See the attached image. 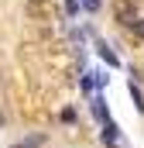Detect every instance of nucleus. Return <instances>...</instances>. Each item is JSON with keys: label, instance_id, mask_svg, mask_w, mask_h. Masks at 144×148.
Wrapping results in <instances>:
<instances>
[{"label": "nucleus", "instance_id": "9b49d317", "mask_svg": "<svg viewBox=\"0 0 144 148\" xmlns=\"http://www.w3.org/2000/svg\"><path fill=\"white\" fill-rule=\"evenodd\" d=\"M10 148H24V145H10Z\"/></svg>", "mask_w": 144, "mask_h": 148}, {"label": "nucleus", "instance_id": "39448f33", "mask_svg": "<svg viewBox=\"0 0 144 148\" xmlns=\"http://www.w3.org/2000/svg\"><path fill=\"white\" fill-rule=\"evenodd\" d=\"M79 7H82L86 14H96V10L103 7V0H79Z\"/></svg>", "mask_w": 144, "mask_h": 148}, {"label": "nucleus", "instance_id": "1a4fd4ad", "mask_svg": "<svg viewBox=\"0 0 144 148\" xmlns=\"http://www.w3.org/2000/svg\"><path fill=\"white\" fill-rule=\"evenodd\" d=\"M79 10H82V7H79V0H65V14H69V17H75Z\"/></svg>", "mask_w": 144, "mask_h": 148}, {"label": "nucleus", "instance_id": "0eeeda50", "mask_svg": "<svg viewBox=\"0 0 144 148\" xmlns=\"http://www.w3.org/2000/svg\"><path fill=\"white\" fill-rule=\"evenodd\" d=\"M38 145H45V134H28L24 138V148H38Z\"/></svg>", "mask_w": 144, "mask_h": 148}, {"label": "nucleus", "instance_id": "423d86ee", "mask_svg": "<svg viewBox=\"0 0 144 148\" xmlns=\"http://www.w3.org/2000/svg\"><path fill=\"white\" fill-rule=\"evenodd\" d=\"M93 86H96V73H86L82 76V93H93Z\"/></svg>", "mask_w": 144, "mask_h": 148}, {"label": "nucleus", "instance_id": "f257e3e1", "mask_svg": "<svg viewBox=\"0 0 144 148\" xmlns=\"http://www.w3.org/2000/svg\"><path fill=\"white\" fill-rule=\"evenodd\" d=\"M96 52H100V59H103L107 66H120V59L110 52V45H107V41H100V38H96Z\"/></svg>", "mask_w": 144, "mask_h": 148}, {"label": "nucleus", "instance_id": "6e6552de", "mask_svg": "<svg viewBox=\"0 0 144 148\" xmlns=\"http://www.w3.org/2000/svg\"><path fill=\"white\" fill-rule=\"evenodd\" d=\"M130 31H134V35L144 41V17H134V21H130Z\"/></svg>", "mask_w": 144, "mask_h": 148}, {"label": "nucleus", "instance_id": "7ed1b4c3", "mask_svg": "<svg viewBox=\"0 0 144 148\" xmlns=\"http://www.w3.org/2000/svg\"><path fill=\"white\" fill-rule=\"evenodd\" d=\"M117 138H120V131H117V124L110 121V124H103V141H107L110 148H120L117 145Z\"/></svg>", "mask_w": 144, "mask_h": 148}, {"label": "nucleus", "instance_id": "9d476101", "mask_svg": "<svg viewBox=\"0 0 144 148\" xmlns=\"http://www.w3.org/2000/svg\"><path fill=\"white\" fill-rule=\"evenodd\" d=\"M58 117H62V121H65V124H75V110H72V107H65V110L58 114Z\"/></svg>", "mask_w": 144, "mask_h": 148}, {"label": "nucleus", "instance_id": "f03ea898", "mask_svg": "<svg viewBox=\"0 0 144 148\" xmlns=\"http://www.w3.org/2000/svg\"><path fill=\"white\" fill-rule=\"evenodd\" d=\"M93 114L100 117V124H110V110H107V100L96 93V100H93Z\"/></svg>", "mask_w": 144, "mask_h": 148}, {"label": "nucleus", "instance_id": "20e7f679", "mask_svg": "<svg viewBox=\"0 0 144 148\" xmlns=\"http://www.w3.org/2000/svg\"><path fill=\"white\" fill-rule=\"evenodd\" d=\"M130 100H134V107H137V114H144V93L137 83H130Z\"/></svg>", "mask_w": 144, "mask_h": 148}]
</instances>
